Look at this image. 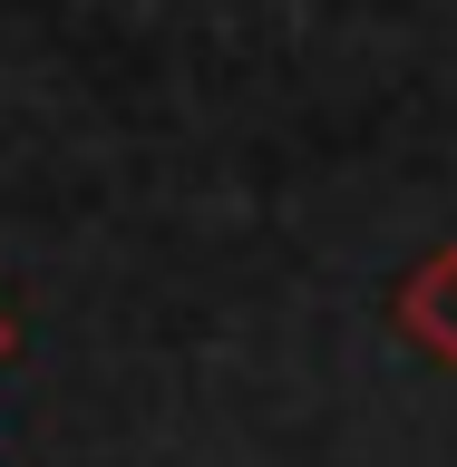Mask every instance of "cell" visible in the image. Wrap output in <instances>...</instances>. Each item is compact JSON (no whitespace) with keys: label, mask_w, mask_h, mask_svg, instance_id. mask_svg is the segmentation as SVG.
Returning a JSON list of instances; mask_svg holds the SVG:
<instances>
[{"label":"cell","mask_w":457,"mask_h":467,"mask_svg":"<svg viewBox=\"0 0 457 467\" xmlns=\"http://www.w3.org/2000/svg\"><path fill=\"white\" fill-rule=\"evenodd\" d=\"M389 312H400V331L429 350V360H448V370H457V244H438V254L409 273Z\"/></svg>","instance_id":"6da1fadb"},{"label":"cell","mask_w":457,"mask_h":467,"mask_svg":"<svg viewBox=\"0 0 457 467\" xmlns=\"http://www.w3.org/2000/svg\"><path fill=\"white\" fill-rule=\"evenodd\" d=\"M10 350H20V331H10V312H0V360H10Z\"/></svg>","instance_id":"7a4b0ae2"}]
</instances>
